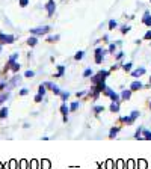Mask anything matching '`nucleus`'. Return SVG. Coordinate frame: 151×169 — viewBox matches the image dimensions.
Segmentation results:
<instances>
[{"mask_svg":"<svg viewBox=\"0 0 151 169\" xmlns=\"http://www.w3.org/2000/svg\"><path fill=\"white\" fill-rule=\"evenodd\" d=\"M12 70H14V71H18V70H20V65H17V64L12 65Z\"/></svg>","mask_w":151,"mask_h":169,"instance_id":"nucleus-16","label":"nucleus"},{"mask_svg":"<svg viewBox=\"0 0 151 169\" xmlns=\"http://www.w3.org/2000/svg\"><path fill=\"white\" fill-rule=\"evenodd\" d=\"M141 86H142V84H141V82H135V83L131 84V89H133V91H135V89H139Z\"/></svg>","mask_w":151,"mask_h":169,"instance_id":"nucleus-5","label":"nucleus"},{"mask_svg":"<svg viewBox=\"0 0 151 169\" xmlns=\"http://www.w3.org/2000/svg\"><path fill=\"white\" fill-rule=\"evenodd\" d=\"M122 98H130V91H124V92H122Z\"/></svg>","mask_w":151,"mask_h":169,"instance_id":"nucleus-10","label":"nucleus"},{"mask_svg":"<svg viewBox=\"0 0 151 169\" xmlns=\"http://www.w3.org/2000/svg\"><path fill=\"white\" fill-rule=\"evenodd\" d=\"M145 38H147V39H150V38H151V32H148V33H147V36H145Z\"/></svg>","mask_w":151,"mask_h":169,"instance_id":"nucleus-25","label":"nucleus"},{"mask_svg":"<svg viewBox=\"0 0 151 169\" xmlns=\"http://www.w3.org/2000/svg\"><path fill=\"white\" fill-rule=\"evenodd\" d=\"M91 74H92V71H91V70H86V71H85V76H86V77H88V76H91Z\"/></svg>","mask_w":151,"mask_h":169,"instance_id":"nucleus-18","label":"nucleus"},{"mask_svg":"<svg viewBox=\"0 0 151 169\" xmlns=\"http://www.w3.org/2000/svg\"><path fill=\"white\" fill-rule=\"evenodd\" d=\"M121 119L124 121V122H127V124H131V122H133V118H131V116H128V118H121Z\"/></svg>","mask_w":151,"mask_h":169,"instance_id":"nucleus-8","label":"nucleus"},{"mask_svg":"<svg viewBox=\"0 0 151 169\" xmlns=\"http://www.w3.org/2000/svg\"><path fill=\"white\" fill-rule=\"evenodd\" d=\"M29 44H30V46H35V44H36V39H35V38H30V39H29Z\"/></svg>","mask_w":151,"mask_h":169,"instance_id":"nucleus-14","label":"nucleus"},{"mask_svg":"<svg viewBox=\"0 0 151 169\" xmlns=\"http://www.w3.org/2000/svg\"><path fill=\"white\" fill-rule=\"evenodd\" d=\"M144 21H145V24H151V18H150V15H148V14H145Z\"/></svg>","mask_w":151,"mask_h":169,"instance_id":"nucleus-9","label":"nucleus"},{"mask_svg":"<svg viewBox=\"0 0 151 169\" xmlns=\"http://www.w3.org/2000/svg\"><path fill=\"white\" fill-rule=\"evenodd\" d=\"M6 116H8V109L3 107L2 110H0V118H6Z\"/></svg>","mask_w":151,"mask_h":169,"instance_id":"nucleus-3","label":"nucleus"},{"mask_svg":"<svg viewBox=\"0 0 151 169\" xmlns=\"http://www.w3.org/2000/svg\"><path fill=\"white\" fill-rule=\"evenodd\" d=\"M97 62H98V64L101 62V48L97 50Z\"/></svg>","mask_w":151,"mask_h":169,"instance_id":"nucleus-6","label":"nucleus"},{"mask_svg":"<svg viewBox=\"0 0 151 169\" xmlns=\"http://www.w3.org/2000/svg\"><path fill=\"white\" fill-rule=\"evenodd\" d=\"M71 109H72V110L77 109V103H72V104H71Z\"/></svg>","mask_w":151,"mask_h":169,"instance_id":"nucleus-23","label":"nucleus"},{"mask_svg":"<svg viewBox=\"0 0 151 169\" xmlns=\"http://www.w3.org/2000/svg\"><path fill=\"white\" fill-rule=\"evenodd\" d=\"M115 26H116V21H110V29H113Z\"/></svg>","mask_w":151,"mask_h":169,"instance_id":"nucleus-21","label":"nucleus"},{"mask_svg":"<svg viewBox=\"0 0 151 169\" xmlns=\"http://www.w3.org/2000/svg\"><path fill=\"white\" fill-rule=\"evenodd\" d=\"M48 30V27H44V29H33L32 33H46Z\"/></svg>","mask_w":151,"mask_h":169,"instance_id":"nucleus-2","label":"nucleus"},{"mask_svg":"<svg viewBox=\"0 0 151 169\" xmlns=\"http://www.w3.org/2000/svg\"><path fill=\"white\" fill-rule=\"evenodd\" d=\"M110 109H112V112H118V110H119V106L116 104V103H113V104H112V107H110Z\"/></svg>","mask_w":151,"mask_h":169,"instance_id":"nucleus-7","label":"nucleus"},{"mask_svg":"<svg viewBox=\"0 0 151 169\" xmlns=\"http://www.w3.org/2000/svg\"><path fill=\"white\" fill-rule=\"evenodd\" d=\"M145 137H147V139H151V133H150V131H145Z\"/></svg>","mask_w":151,"mask_h":169,"instance_id":"nucleus-20","label":"nucleus"},{"mask_svg":"<svg viewBox=\"0 0 151 169\" xmlns=\"http://www.w3.org/2000/svg\"><path fill=\"white\" fill-rule=\"evenodd\" d=\"M6 98H8V94H5V95H2V97H0V104H2V103H3V101H5V100H6Z\"/></svg>","mask_w":151,"mask_h":169,"instance_id":"nucleus-13","label":"nucleus"},{"mask_svg":"<svg viewBox=\"0 0 151 169\" xmlns=\"http://www.w3.org/2000/svg\"><path fill=\"white\" fill-rule=\"evenodd\" d=\"M110 131H112L110 133V137H113V136H116V133H118V128H112Z\"/></svg>","mask_w":151,"mask_h":169,"instance_id":"nucleus-11","label":"nucleus"},{"mask_svg":"<svg viewBox=\"0 0 151 169\" xmlns=\"http://www.w3.org/2000/svg\"><path fill=\"white\" fill-rule=\"evenodd\" d=\"M82 56H83V53H82V52H80V53H77V54H76V59H80Z\"/></svg>","mask_w":151,"mask_h":169,"instance_id":"nucleus-22","label":"nucleus"},{"mask_svg":"<svg viewBox=\"0 0 151 169\" xmlns=\"http://www.w3.org/2000/svg\"><path fill=\"white\" fill-rule=\"evenodd\" d=\"M60 110H62V113H64V115H66V113H68V109H66L65 106H62V109H60Z\"/></svg>","mask_w":151,"mask_h":169,"instance_id":"nucleus-15","label":"nucleus"},{"mask_svg":"<svg viewBox=\"0 0 151 169\" xmlns=\"http://www.w3.org/2000/svg\"><path fill=\"white\" fill-rule=\"evenodd\" d=\"M20 5H21V6H26V5H27V0H20Z\"/></svg>","mask_w":151,"mask_h":169,"instance_id":"nucleus-17","label":"nucleus"},{"mask_svg":"<svg viewBox=\"0 0 151 169\" xmlns=\"http://www.w3.org/2000/svg\"><path fill=\"white\" fill-rule=\"evenodd\" d=\"M53 9H54V5H53V3H48V12H50V14L53 12Z\"/></svg>","mask_w":151,"mask_h":169,"instance_id":"nucleus-12","label":"nucleus"},{"mask_svg":"<svg viewBox=\"0 0 151 169\" xmlns=\"http://www.w3.org/2000/svg\"><path fill=\"white\" fill-rule=\"evenodd\" d=\"M144 71H145L144 68H141V70H136L135 72H133V76H135V77H138V76H142V74H144Z\"/></svg>","mask_w":151,"mask_h":169,"instance_id":"nucleus-4","label":"nucleus"},{"mask_svg":"<svg viewBox=\"0 0 151 169\" xmlns=\"http://www.w3.org/2000/svg\"><path fill=\"white\" fill-rule=\"evenodd\" d=\"M138 115H139L138 112H133V113H131V118H138Z\"/></svg>","mask_w":151,"mask_h":169,"instance_id":"nucleus-24","label":"nucleus"},{"mask_svg":"<svg viewBox=\"0 0 151 169\" xmlns=\"http://www.w3.org/2000/svg\"><path fill=\"white\" fill-rule=\"evenodd\" d=\"M0 39H2V42H12V41H14V36H5V35H0Z\"/></svg>","mask_w":151,"mask_h":169,"instance_id":"nucleus-1","label":"nucleus"},{"mask_svg":"<svg viewBox=\"0 0 151 169\" xmlns=\"http://www.w3.org/2000/svg\"><path fill=\"white\" fill-rule=\"evenodd\" d=\"M33 76V71H27L26 72V77H32Z\"/></svg>","mask_w":151,"mask_h":169,"instance_id":"nucleus-19","label":"nucleus"}]
</instances>
